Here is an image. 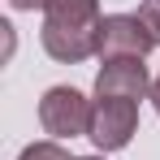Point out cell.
<instances>
[{
	"label": "cell",
	"mask_w": 160,
	"mask_h": 160,
	"mask_svg": "<svg viewBox=\"0 0 160 160\" xmlns=\"http://www.w3.org/2000/svg\"><path fill=\"white\" fill-rule=\"evenodd\" d=\"M100 0H56L43 18V52L61 65H78L100 48Z\"/></svg>",
	"instance_id": "cell-1"
},
{
	"label": "cell",
	"mask_w": 160,
	"mask_h": 160,
	"mask_svg": "<svg viewBox=\"0 0 160 160\" xmlns=\"http://www.w3.org/2000/svg\"><path fill=\"white\" fill-rule=\"evenodd\" d=\"M91 108H95V100H87L78 87H52L39 100V126L56 143L78 138V134H91Z\"/></svg>",
	"instance_id": "cell-2"
},
{
	"label": "cell",
	"mask_w": 160,
	"mask_h": 160,
	"mask_svg": "<svg viewBox=\"0 0 160 160\" xmlns=\"http://www.w3.org/2000/svg\"><path fill=\"white\" fill-rule=\"evenodd\" d=\"M152 48L156 39L138 13H108L100 22V48H95L100 61H143Z\"/></svg>",
	"instance_id": "cell-3"
},
{
	"label": "cell",
	"mask_w": 160,
	"mask_h": 160,
	"mask_svg": "<svg viewBox=\"0 0 160 160\" xmlns=\"http://www.w3.org/2000/svg\"><path fill=\"white\" fill-rule=\"evenodd\" d=\"M138 130V104L134 100H95L91 108V143L100 152H121Z\"/></svg>",
	"instance_id": "cell-4"
},
{
	"label": "cell",
	"mask_w": 160,
	"mask_h": 160,
	"mask_svg": "<svg viewBox=\"0 0 160 160\" xmlns=\"http://www.w3.org/2000/svg\"><path fill=\"white\" fill-rule=\"evenodd\" d=\"M152 91L147 65L143 61H104L95 74V100H143Z\"/></svg>",
	"instance_id": "cell-5"
},
{
	"label": "cell",
	"mask_w": 160,
	"mask_h": 160,
	"mask_svg": "<svg viewBox=\"0 0 160 160\" xmlns=\"http://www.w3.org/2000/svg\"><path fill=\"white\" fill-rule=\"evenodd\" d=\"M18 160H74L56 138H48V143H30V147H22V156Z\"/></svg>",
	"instance_id": "cell-6"
},
{
	"label": "cell",
	"mask_w": 160,
	"mask_h": 160,
	"mask_svg": "<svg viewBox=\"0 0 160 160\" xmlns=\"http://www.w3.org/2000/svg\"><path fill=\"white\" fill-rule=\"evenodd\" d=\"M138 18H143V26L152 30V39L160 43V0H143V9H138Z\"/></svg>",
	"instance_id": "cell-7"
},
{
	"label": "cell",
	"mask_w": 160,
	"mask_h": 160,
	"mask_svg": "<svg viewBox=\"0 0 160 160\" xmlns=\"http://www.w3.org/2000/svg\"><path fill=\"white\" fill-rule=\"evenodd\" d=\"M9 4H13L18 13H35V9H43V13H48V9H52L56 0H9Z\"/></svg>",
	"instance_id": "cell-8"
},
{
	"label": "cell",
	"mask_w": 160,
	"mask_h": 160,
	"mask_svg": "<svg viewBox=\"0 0 160 160\" xmlns=\"http://www.w3.org/2000/svg\"><path fill=\"white\" fill-rule=\"evenodd\" d=\"M152 104H156V112H160V78L152 82Z\"/></svg>",
	"instance_id": "cell-9"
},
{
	"label": "cell",
	"mask_w": 160,
	"mask_h": 160,
	"mask_svg": "<svg viewBox=\"0 0 160 160\" xmlns=\"http://www.w3.org/2000/svg\"><path fill=\"white\" fill-rule=\"evenodd\" d=\"M78 160H104V156H78Z\"/></svg>",
	"instance_id": "cell-10"
}]
</instances>
